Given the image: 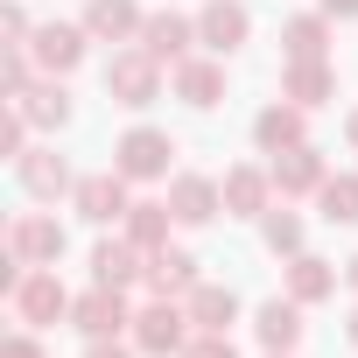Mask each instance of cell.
Here are the masks:
<instances>
[{
	"mask_svg": "<svg viewBox=\"0 0 358 358\" xmlns=\"http://www.w3.org/2000/svg\"><path fill=\"white\" fill-rule=\"evenodd\" d=\"M85 29L120 43V36H134V29H141V15H134V0H92V22H85Z\"/></svg>",
	"mask_w": 358,
	"mask_h": 358,
	"instance_id": "23",
	"label": "cell"
},
{
	"mask_svg": "<svg viewBox=\"0 0 358 358\" xmlns=\"http://www.w3.org/2000/svg\"><path fill=\"white\" fill-rule=\"evenodd\" d=\"M176 92H183L190 106H218L225 71H218V64H176Z\"/></svg>",
	"mask_w": 358,
	"mask_h": 358,
	"instance_id": "14",
	"label": "cell"
},
{
	"mask_svg": "<svg viewBox=\"0 0 358 358\" xmlns=\"http://www.w3.org/2000/svg\"><path fill=\"white\" fill-rule=\"evenodd\" d=\"M92 274H99V288H134V274H141V267H134V246H113V239H106V246L92 253Z\"/></svg>",
	"mask_w": 358,
	"mask_h": 358,
	"instance_id": "19",
	"label": "cell"
},
{
	"mask_svg": "<svg viewBox=\"0 0 358 358\" xmlns=\"http://www.w3.org/2000/svg\"><path fill=\"white\" fill-rule=\"evenodd\" d=\"M218 204H225V190H218V183H204V176H183V183L169 190V211L183 218V225H204Z\"/></svg>",
	"mask_w": 358,
	"mask_h": 358,
	"instance_id": "10",
	"label": "cell"
},
{
	"mask_svg": "<svg viewBox=\"0 0 358 358\" xmlns=\"http://www.w3.org/2000/svg\"><path fill=\"white\" fill-rule=\"evenodd\" d=\"M288 92H295L302 106H323V99H330V71H323V57H316V64H295V71H288Z\"/></svg>",
	"mask_w": 358,
	"mask_h": 358,
	"instance_id": "24",
	"label": "cell"
},
{
	"mask_svg": "<svg viewBox=\"0 0 358 358\" xmlns=\"http://www.w3.org/2000/svg\"><path fill=\"white\" fill-rule=\"evenodd\" d=\"M232 316H239L232 288H190V323H197V330H218V337H225Z\"/></svg>",
	"mask_w": 358,
	"mask_h": 358,
	"instance_id": "12",
	"label": "cell"
},
{
	"mask_svg": "<svg viewBox=\"0 0 358 358\" xmlns=\"http://www.w3.org/2000/svg\"><path fill=\"white\" fill-rule=\"evenodd\" d=\"M71 323H78V330H85L92 344H106V337H113L120 323H134V316H127V302H120V288H92L85 302H71Z\"/></svg>",
	"mask_w": 358,
	"mask_h": 358,
	"instance_id": "3",
	"label": "cell"
},
{
	"mask_svg": "<svg viewBox=\"0 0 358 358\" xmlns=\"http://www.w3.org/2000/svg\"><path fill=\"white\" fill-rule=\"evenodd\" d=\"M71 309V295L57 288V274H22V288H15V316L22 323H57Z\"/></svg>",
	"mask_w": 358,
	"mask_h": 358,
	"instance_id": "5",
	"label": "cell"
},
{
	"mask_svg": "<svg viewBox=\"0 0 358 358\" xmlns=\"http://www.w3.org/2000/svg\"><path fill=\"white\" fill-rule=\"evenodd\" d=\"M323 8H330V15H358V0H323Z\"/></svg>",
	"mask_w": 358,
	"mask_h": 358,
	"instance_id": "32",
	"label": "cell"
},
{
	"mask_svg": "<svg viewBox=\"0 0 358 358\" xmlns=\"http://www.w3.org/2000/svg\"><path fill=\"white\" fill-rule=\"evenodd\" d=\"M225 204H232L239 218L267 211V176H260V169H232V176H225Z\"/></svg>",
	"mask_w": 358,
	"mask_h": 358,
	"instance_id": "15",
	"label": "cell"
},
{
	"mask_svg": "<svg viewBox=\"0 0 358 358\" xmlns=\"http://www.w3.org/2000/svg\"><path fill=\"white\" fill-rule=\"evenodd\" d=\"M197 36H204V50H239L246 36H253V22H246V8H239V0H211V8L197 15Z\"/></svg>",
	"mask_w": 358,
	"mask_h": 358,
	"instance_id": "4",
	"label": "cell"
},
{
	"mask_svg": "<svg viewBox=\"0 0 358 358\" xmlns=\"http://www.w3.org/2000/svg\"><path fill=\"white\" fill-rule=\"evenodd\" d=\"M351 148H358V120H351Z\"/></svg>",
	"mask_w": 358,
	"mask_h": 358,
	"instance_id": "35",
	"label": "cell"
},
{
	"mask_svg": "<svg viewBox=\"0 0 358 358\" xmlns=\"http://www.w3.org/2000/svg\"><path fill=\"white\" fill-rule=\"evenodd\" d=\"M190 36H197V22H183V15H148V22H141V50H148L155 64H162V57H183Z\"/></svg>",
	"mask_w": 358,
	"mask_h": 358,
	"instance_id": "9",
	"label": "cell"
},
{
	"mask_svg": "<svg viewBox=\"0 0 358 358\" xmlns=\"http://www.w3.org/2000/svg\"><path fill=\"white\" fill-rule=\"evenodd\" d=\"M288 57L295 64H316L323 57V22H288Z\"/></svg>",
	"mask_w": 358,
	"mask_h": 358,
	"instance_id": "27",
	"label": "cell"
},
{
	"mask_svg": "<svg viewBox=\"0 0 358 358\" xmlns=\"http://www.w3.org/2000/svg\"><path fill=\"white\" fill-rule=\"evenodd\" d=\"M15 106H22L36 127H64V120H71V99H64V85H36V92H22Z\"/></svg>",
	"mask_w": 358,
	"mask_h": 358,
	"instance_id": "17",
	"label": "cell"
},
{
	"mask_svg": "<svg viewBox=\"0 0 358 358\" xmlns=\"http://www.w3.org/2000/svg\"><path fill=\"white\" fill-rule=\"evenodd\" d=\"M169 204H134V218H127V232H134V246H155L162 232H169Z\"/></svg>",
	"mask_w": 358,
	"mask_h": 358,
	"instance_id": "26",
	"label": "cell"
},
{
	"mask_svg": "<svg viewBox=\"0 0 358 358\" xmlns=\"http://www.w3.org/2000/svg\"><path fill=\"white\" fill-rule=\"evenodd\" d=\"M36 57H43L50 71H71V64L85 57V29H43V36H36Z\"/></svg>",
	"mask_w": 358,
	"mask_h": 358,
	"instance_id": "16",
	"label": "cell"
},
{
	"mask_svg": "<svg viewBox=\"0 0 358 358\" xmlns=\"http://www.w3.org/2000/svg\"><path fill=\"white\" fill-rule=\"evenodd\" d=\"M169 155H176V141H169V134H155V127H134V134L113 148V169L127 176V183H141V176H162V169H169Z\"/></svg>",
	"mask_w": 358,
	"mask_h": 358,
	"instance_id": "2",
	"label": "cell"
},
{
	"mask_svg": "<svg viewBox=\"0 0 358 358\" xmlns=\"http://www.w3.org/2000/svg\"><path fill=\"white\" fill-rule=\"evenodd\" d=\"M351 344H358V316H351Z\"/></svg>",
	"mask_w": 358,
	"mask_h": 358,
	"instance_id": "36",
	"label": "cell"
},
{
	"mask_svg": "<svg viewBox=\"0 0 358 358\" xmlns=\"http://www.w3.org/2000/svg\"><path fill=\"white\" fill-rule=\"evenodd\" d=\"M253 134H260V148H274V155H281V148H302V113H288V106H267Z\"/></svg>",
	"mask_w": 358,
	"mask_h": 358,
	"instance_id": "18",
	"label": "cell"
},
{
	"mask_svg": "<svg viewBox=\"0 0 358 358\" xmlns=\"http://www.w3.org/2000/svg\"><path fill=\"white\" fill-rule=\"evenodd\" d=\"M183 358H232V344H225L218 330H204L197 344H183Z\"/></svg>",
	"mask_w": 358,
	"mask_h": 358,
	"instance_id": "29",
	"label": "cell"
},
{
	"mask_svg": "<svg viewBox=\"0 0 358 358\" xmlns=\"http://www.w3.org/2000/svg\"><path fill=\"white\" fill-rule=\"evenodd\" d=\"M323 218H330V225H351V218H358V183H351V176L323 183Z\"/></svg>",
	"mask_w": 358,
	"mask_h": 358,
	"instance_id": "25",
	"label": "cell"
},
{
	"mask_svg": "<svg viewBox=\"0 0 358 358\" xmlns=\"http://www.w3.org/2000/svg\"><path fill=\"white\" fill-rule=\"evenodd\" d=\"M78 211H85L92 225L134 211V204H127V176H120V169H113V176H85V183H78Z\"/></svg>",
	"mask_w": 358,
	"mask_h": 358,
	"instance_id": "7",
	"label": "cell"
},
{
	"mask_svg": "<svg viewBox=\"0 0 358 358\" xmlns=\"http://www.w3.org/2000/svg\"><path fill=\"white\" fill-rule=\"evenodd\" d=\"M295 337H302V309H295V302H267V309H260V344L288 351Z\"/></svg>",
	"mask_w": 358,
	"mask_h": 358,
	"instance_id": "21",
	"label": "cell"
},
{
	"mask_svg": "<svg viewBox=\"0 0 358 358\" xmlns=\"http://www.w3.org/2000/svg\"><path fill=\"white\" fill-rule=\"evenodd\" d=\"M8 358H36V337H15V344H8Z\"/></svg>",
	"mask_w": 358,
	"mask_h": 358,
	"instance_id": "31",
	"label": "cell"
},
{
	"mask_svg": "<svg viewBox=\"0 0 358 358\" xmlns=\"http://www.w3.org/2000/svg\"><path fill=\"white\" fill-rule=\"evenodd\" d=\"M330 288H337V274H330L323 260H309V253H302V260L288 267V295H295V302H323Z\"/></svg>",
	"mask_w": 358,
	"mask_h": 358,
	"instance_id": "20",
	"label": "cell"
},
{
	"mask_svg": "<svg viewBox=\"0 0 358 358\" xmlns=\"http://www.w3.org/2000/svg\"><path fill=\"white\" fill-rule=\"evenodd\" d=\"M183 323H190V316L176 309V302H155V309L134 316V337H141V351L162 358V351H183Z\"/></svg>",
	"mask_w": 358,
	"mask_h": 358,
	"instance_id": "6",
	"label": "cell"
},
{
	"mask_svg": "<svg viewBox=\"0 0 358 358\" xmlns=\"http://www.w3.org/2000/svg\"><path fill=\"white\" fill-rule=\"evenodd\" d=\"M267 246H274V253H295V246H302V225H295L288 211H274V218H267Z\"/></svg>",
	"mask_w": 358,
	"mask_h": 358,
	"instance_id": "28",
	"label": "cell"
},
{
	"mask_svg": "<svg viewBox=\"0 0 358 358\" xmlns=\"http://www.w3.org/2000/svg\"><path fill=\"white\" fill-rule=\"evenodd\" d=\"M274 183H281V190H309V183H323V155H316V148H288V155H274Z\"/></svg>",
	"mask_w": 358,
	"mask_h": 358,
	"instance_id": "13",
	"label": "cell"
},
{
	"mask_svg": "<svg viewBox=\"0 0 358 358\" xmlns=\"http://www.w3.org/2000/svg\"><path fill=\"white\" fill-rule=\"evenodd\" d=\"M92 358H127V351H113V344H99V351H92Z\"/></svg>",
	"mask_w": 358,
	"mask_h": 358,
	"instance_id": "33",
	"label": "cell"
},
{
	"mask_svg": "<svg viewBox=\"0 0 358 358\" xmlns=\"http://www.w3.org/2000/svg\"><path fill=\"white\" fill-rule=\"evenodd\" d=\"M8 246H15L22 267H36V260H57V253H64V232H57V218H15Z\"/></svg>",
	"mask_w": 358,
	"mask_h": 358,
	"instance_id": "8",
	"label": "cell"
},
{
	"mask_svg": "<svg viewBox=\"0 0 358 358\" xmlns=\"http://www.w3.org/2000/svg\"><path fill=\"white\" fill-rule=\"evenodd\" d=\"M22 92H29V57L8 50V99H22Z\"/></svg>",
	"mask_w": 358,
	"mask_h": 358,
	"instance_id": "30",
	"label": "cell"
},
{
	"mask_svg": "<svg viewBox=\"0 0 358 358\" xmlns=\"http://www.w3.org/2000/svg\"><path fill=\"white\" fill-rule=\"evenodd\" d=\"M344 274H351V288H358V260H351V267H344Z\"/></svg>",
	"mask_w": 358,
	"mask_h": 358,
	"instance_id": "34",
	"label": "cell"
},
{
	"mask_svg": "<svg viewBox=\"0 0 358 358\" xmlns=\"http://www.w3.org/2000/svg\"><path fill=\"white\" fill-rule=\"evenodd\" d=\"M148 281H155L162 295H183V288H197V260H190L183 246H162V253L148 260Z\"/></svg>",
	"mask_w": 358,
	"mask_h": 358,
	"instance_id": "11",
	"label": "cell"
},
{
	"mask_svg": "<svg viewBox=\"0 0 358 358\" xmlns=\"http://www.w3.org/2000/svg\"><path fill=\"white\" fill-rule=\"evenodd\" d=\"M106 92H113L120 106H155V92H162V71H155V57H148V50H127V57H113V64H106Z\"/></svg>",
	"mask_w": 358,
	"mask_h": 358,
	"instance_id": "1",
	"label": "cell"
},
{
	"mask_svg": "<svg viewBox=\"0 0 358 358\" xmlns=\"http://www.w3.org/2000/svg\"><path fill=\"white\" fill-rule=\"evenodd\" d=\"M22 183H29L36 197H57V190L71 183V169H64L57 155H43V148H36V155H22Z\"/></svg>",
	"mask_w": 358,
	"mask_h": 358,
	"instance_id": "22",
	"label": "cell"
}]
</instances>
